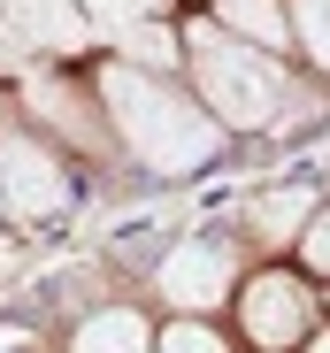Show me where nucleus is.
Masks as SVG:
<instances>
[{
    "mask_svg": "<svg viewBox=\"0 0 330 353\" xmlns=\"http://www.w3.org/2000/svg\"><path fill=\"white\" fill-rule=\"evenodd\" d=\"M92 16H107V23H138L146 8H161V0H85Z\"/></svg>",
    "mask_w": 330,
    "mask_h": 353,
    "instance_id": "14",
    "label": "nucleus"
},
{
    "mask_svg": "<svg viewBox=\"0 0 330 353\" xmlns=\"http://www.w3.org/2000/svg\"><path fill=\"white\" fill-rule=\"evenodd\" d=\"M185 70H192V92L207 100V115L223 131H269L292 115V77L269 46L238 39L231 23L215 16H192L185 23Z\"/></svg>",
    "mask_w": 330,
    "mask_h": 353,
    "instance_id": "2",
    "label": "nucleus"
},
{
    "mask_svg": "<svg viewBox=\"0 0 330 353\" xmlns=\"http://www.w3.org/2000/svg\"><path fill=\"white\" fill-rule=\"evenodd\" d=\"M231 307H238V323H246V338H254L261 353H292V345L315 338V292H307V276H292V269L246 276Z\"/></svg>",
    "mask_w": 330,
    "mask_h": 353,
    "instance_id": "3",
    "label": "nucleus"
},
{
    "mask_svg": "<svg viewBox=\"0 0 330 353\" xmlns=\"http://www.w3.org/2000/svg\"><path fill=\"white\" fill-rule=\"evenodd\" d=\"M154 353H231V345L215 338V330H207L200 315H185V323H169V330L154 338Z\"/></svg>",
    "mask_w": 330,
    "mask_h": 353,
    "instance_id": "12",
    "label": "nucleus"
},
{
    "mask_svg": "<svg viewBox=\"0 0 330 353\" xmlns=\"http://www.w3.org/2000/svg\"><path fill=\"white\" fill-rule=\"evenodd\" d=\"M315 208H322V200H307V192H269V200L254 208V230H261L269 246H285V239L300 246V230L315 223Z\"/></svg>",
    "mask_w": 330,
    "mask_h": 353,
    "instance_id": "10",
    "label": "nucleus"
},
{
    "mask_svg": "<svg viewBox=\"0 0 330 353\" xmlns=\"http://www.w3.org/2000/svg\"><path fill=\"white\" fill-rule=\"evenodd\" d=\"M292 46L330 77V0H292Z\"/></svg>",
    "mask_w": 330,
    "mask_h": 353,
    "instance_id": "11",
    "label": "nucleus"
},
{
    "mask_svg": "<svg viewBox=\"0 0 330 353\" xmlns=\"http://www.w3.org/2000/svg\"><path fill=\"white\" fill-rule=\"evenodd\" d=\"M154 338H161V330H146L138 307H100V315L77 323L70 353H154Z\"/></svg>",
    "mask_w": 330,
    "mask_h": 353,
    "instance_id": "7",
    "label": "nucleus"
},
{
    "mask_svg": "<svg viewBox=\"0 0 330 353\" xmlns=\"http://www.w3.org/2000/svg\"><path fill=\"white\" fill-rule=\"evenodd\" d=\"M0 215H8V192H0Z\"/></svg>",
    "mask_w": 330,
    "mask_h": 353,
    "instance_id": "16",
    "label": "nucleus"
},
{
    "mask_svg": "<svg viewBox=\"0 0 330 353\" xmlns=\"http://www.w3.org/2000/svg\"><path fill=\"white\" fill-rule=\"evenodd\" d=\"M300 353H330V330H315V338H307V345H300Z\"/></svg>",
    "mask_w": 330,
    "mask_h": 353,
    "instance_id": "15",
    "label": "nucleus"
},
{
    "mask_svg": "<svg viewBox=\"0 0 330 353\" xmlns=\"http://www.w3.org/2000/svg\"><path fill=\"white\" fill-rule=\"evenodd\" d=\"M0 8H8V23L31 46H46V54H85V39H92V8L85 0H0Z\"/></svg>",
    "mask_w": 330,
    "mask_h": 353,
    "instance_id": "6",
    "label": "nucleus"
},
{
    "mask_svg": "<svg viewBox=\"0 0 330 353\" xmlns=\"http://www.w3.org/2000/svg\"><path fill=\"white\" fill-rule=\"evenodd\" d=\"M0 192H8V215L16 223H46L70 208V176L16 115H0Z\"/></svg>",
    "mask_w": 330,
    "mask_h": 353,
    "instance_id": "4",
    "label": "nucleus"
},
{
    "mask_svg": "<svg viewBox=\"0 0 330 353\" xmlns=\"http://www.w3.org/2000/svg\"><path fill=\"white\" fill-rule=\"evenodd\" d=\"M154 292H161L169 307H185V315L223 307L231 292H238L231 246H223V239H177L169 254H161V269H154Z\"/></svg>",
    "mask_w": 330,
    "mask_h": 353,
    "instance_id": "5",
    "label": "nucleus"
},
{
    "mask_svg": "<svg viewBox=\"0 0 330 353\" xmlns=\"http://www.w3.org/2000/svg\"><path fill=\"white\" fill-rule=\"evenodd\" d=\"M300 269L307 276H330V208H315V223L300 230Z\"/></svg>",
    "mask_w": 330,
    "mask_h": 353,
    "instance_id": "13",
    "label": "nucleus"
},
{
    "mask_svg": "<svg viewBox=\"0 0 330 353\" xmlns=\"http://www.w3.org/2000/svg\"><path fill=\"white\" fill-rule=\"evenodd\" d=\"M100 108H107V123H116V139L154 176H192V169H207L223 154V123L207 115V100L169 85L161 70L123 62V54L100 62Z\"/></svg>",
    "mask_w": 330,
    "mask_h": 353,
    "instance_id": "1",
    "label": "nucleus"
},
{
    "mask_svg": "<svg viewBox=\"0 0 330 353\" xmlns=\"http://www.w3.org/2000/svg\"><path fill=\"white\" fill-rule=\"evenodd\" d=\"M116 46H123V62H138V70H177L185 62V31H169V23H116Z\"/></svg>",
    "mask_w": 330,
    "mask_h": 353,
    "instance_id": "9",
    "label": "nucleus"
},
{
    "mask_svg": "<svg viewBox=\"0 0 330 353\" xmlns=\"http://www.w3.org/2000/svg\"><path fill=\"white\" fill-rule=\"evenodd\" d=\"M215 23H231L238 39L285 54L292 46V0H215Z\"/></svg>",
    "mask_w": 330,
    "mask_h": 353,
    "instance_id": "8",
    "label": "nucleus"
}]
</instances>
